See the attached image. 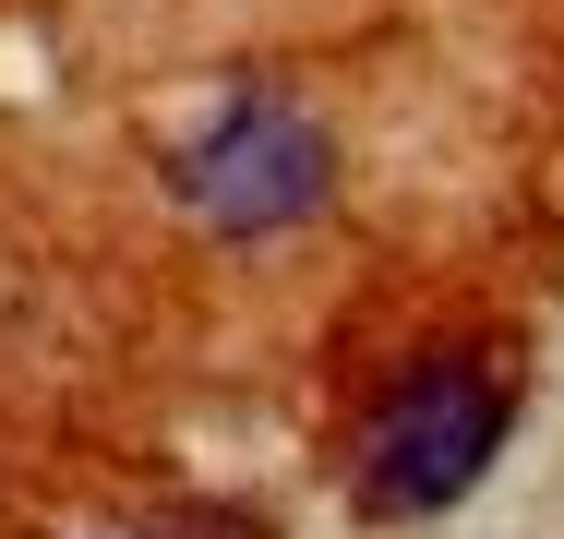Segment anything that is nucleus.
Returning a JSON list of instances; mask_svg holds the SVG:
<instances>
[{"label": "nucleus", "instance_id": "nucleus-1", "mask_svg": "<svg viewBox=\"0 0 564 539\" xmlns=\"http://www.w3.org/2000/svg\"><path fill=\"white\" fill-rule=\"evenodd\" d=\"M505 431H517V372H505L492 348L409 360V372L372 396V420H360L348 504H360L372 528H433V516H456V504L492 480Z\"/></svg>", "mask_w": 564, "mask_h": 539}, {"label": "nucleus", "instance_id": "nucleus-2", "mask_svg": "<svg viewBox=\"0 0 564 539\" xmlns=\"http://www.w3.org/2000/svg\"><path fill=\"white\" fill-rule=\"evenodd\" d=\"M325 193H337V144H325L313 108L276 97V85H240L169 156V205L193 216V228H217V240H276V228L325 216Z\"/></svg>", "mask_w": 564, "mask_h": 539}, {"label": "nucleus", "instance_id": "nucleus-3", "mask_svg": "<svg viewBox=\"0 0 564 539\" xmlns=\"http://www.w3.org/2000/svg\"><path fill=\"white\" fill-rule=\"evenodd\" d=\"M132 539H276V528H264L252 504H156Z\"/></svg>", "mask_w": 564, "mask_h": 539}, {"label": "nucleus", "instance_id": "nucleus-4", "mask_svg": "<svg viewBox=\"0 0 564 539\" xmlns=\"http://www.w3.org/2000/svg\"><path fill=\"white\" fill-rule=\"evenodd\" d=\"M120 539H132V528H120Z\"/></svg>", "mask_w": 564, "mask_h": 539}]
</instances>
